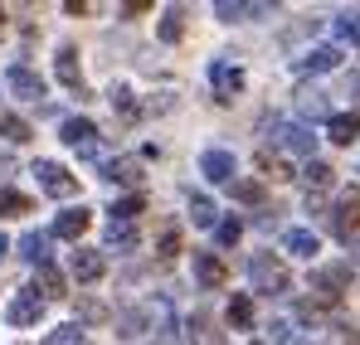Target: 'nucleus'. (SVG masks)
<instances>
[{
  "label": "nucleus",
  "instance_id": "5701e85b",
  "mask_svg": "<svg viewBox=\"0 0 360 345\" xmlns=\"http://www.w3.org/2000/svg\"><path fill=\"white\" fill-rule=\"evenodd\" d=\"M190 219H195L200 229H210V224H214V200H210V195H190Z\"/></svg>",
  "mask_w": 360,
  "mask_h": 345
},
{
  "label": "nucleus",
  "instance_id": "412c9836",
  "mask_svg": "<svg viewBox=\"0 0 360 345\" xmlns=\"http://www.w3.org/2000/svg\"><path fill=\"white\" fill-rule=\"evenodd\" d=\"M108 248L131 253V248H136V229H131V224H108Z\"/></svg>",
  "mask_w": 360,
  "mask_h": 345
},
{
  "label": "nucleus",
  "instance_id": "39448f33",
  "mask_svg": "<svg viewBox=\"0 0 360 345\" xmlns=\"http://www.w3.org/2000/svg\"><path fill=\"white\" fill-rule=\"evenodd\" d=\"M63 141L78 151V156H98V126L88 117H68L63 122Z\"/></svg>",
  "mask_w": 360,
  "mask_h": 345
},
{
  "label": "nucleus",
  "instance_id": "2f4dec72",
  "mask_svg": "<svg viewBox=\"0 0 360 345\" xmlns=\"http://www.w3.org/2000/svg\"><path fill=\"white\" fill-rule=\"evenodd\" d=\"M234 200H243V204H258V200H263V185H258V180H234Z\"/></svg>",
  "mask_w": 360,
  "mask_h": 345
},
{
  "label": "nucleus",
  "instance_id": "7ed1b4c3",
  "mask_svg": "<svg viewBox=\"0 0 360 345\" xmlns=\"http://www.w3.org/2000/svg\"><path fill=\"white\" fill-rule=\"evenodd\" d=\"M34 175H39V190H44V195H54V200H68V195L78 190V180L63 171L59 161H34Z\"/></svg>",
  "mask_w": 360,
  "mask_h": 345
},
{
  "label": "nucleus",
  "instance_id": "ddd939ff",
  "mask_svg": "<svg viewBox=\"0 0 360 345\" xmlns=\"http://www.w3.org/2000/svg\"><path fill=\"white\" fill-rule=\"evenodd\" d=\"M88 224H93V214H88L83 204H78V209H63L59 219H54V238H73V243H78Z\"/></svg>",
  "mask_w": 360,
  "mask_h": 345
},
{
  "label": "nucleus",
  "instance_id": "9b49d317",
  "mask_svg": "<svg viewBox=\"0 0 360 345\" xmlns=\"http://www.w3.org/2000/svg\"><path fill=\"white\" fill-rule=\"evenodd\" d=\"M200 175L214 185H234V156L229 151H205L200 156Z\"/></svg>",
  "mask_w": 360,
  "mask_h": 345
},
{
  "label": "nucleus",
  "instance_id": "aec40b11",
  "mask_svg": "<svg viewBox=\"0 0 360 345\" xmlns=\"http://www.w3.org/2000/svg\"><path fill=\"white\" fill-rule=\"evenodd\" d=\"M316 248H321V243H316V233H311V229H292V233H288V253H297V258H311Z\"/></svg>",
  "mask_w": 360,
  "mask_h": 345
},
{
  "label": "nucleus",
  "instance_id": "7c9ffc66",
  "mask_svg": "<svg viewBox=\"0 0 360 345\" xmlns=\"http://www.w3.org/2000/svg\"><path fill=\"white\" fill-rule=\"evenodd\" d=\"M108 103H112V112H122V117H136V103H131V88H112V93H108Z\"/></svg>",
  "mask_w": 360,
  "mask_h": 345
},
{
  "label": "nucleus",
  "instance_id": "423d86ee",
  "mask_svg": "<svg viewBox=\"0 0 360 345\" xmlns=\"http://www.w3.org/2000/svg\"><path fill=\"white\" fill-rule=\"evenodd\" d=\"M5 83H10V93L25 98V103H39V98H44V78H39L34 68H25V63H15V68L5 73Z\"/></svg>",
  "mask_w": 360,
  "mask_h": 345
},
{
  "label": "nucleus",
  "instance_id": "cd10ccee",
  "mask_svg": "<svg viewBox=\"0 0 360 345\" xmlns=\"http://www.w3.org/2000/svg\"><path fill=\"white\" fill-rule=\"evenodd\" d=\"M336 34L351 39V44H360V10H341V15H336Z\"/></svg>",
  "mask_w": 360,
  "mask_h": 345
},
{
  "label": "nucleus",
  "instance_id": "e433bc0d",
  "mask_svg": "<svg viewBox=\"0 0 360 345\" xmlns=\"http://www.w3.org/2000/svg\"><path fill=\"white\" fill-rule=\"evenodd\" d=\"M156 248H161V258H176V253H180V229H166Z\"/></svg>",
  "mask_w": 360,
  "mask_h": 345
},
{
  "label": "nucleus",
  "instance_id": "4c0bfd02",
  "mask_svg": "<svg viewBox=\"0 0 360 345\" xmlns=\"http://www.w3.org/2000/svg\"><path fill=\"white\" fill-rule=\"evenodd\" d=\"M258 166H263V171L273 175V180H288V166H283V161H278V156H268V151H263V156H258Z\"/></svg>",
  "mask_w": 360,
  "mask_h": 345
},
{
  "label": "nucleus",
  "instance_id": "58836bf2",
  "mask_svg": "<svg viewBox=\"0 0 360 345\" xmlns=\"http://www.w3.org/2000/svg\"><path fill=\"white\" fill-rule=\"evenodd\" d=\"M78 311H83V321H103V316H108L98 301H78Z\"/></svg>",
  "mask_w": 360,
  "mask_h": 345
},
{
  "label": "nucleus",
  "instance_id": "a211bd4d",
  "mask_svg": "<svg viewBox=\"0 0 360 345\" xmlns=\"http://www.w3.org/2000/svg\"><path fill=\"white\" fill-rule=\"evenodd\" d=\"M273 5H243V0H219L214 5V15L219 20H248V15H268Z\"/></svg>",
  "mask_w": 360,
  "mask_h": 345
},
{
  "label": "nucleus",
  "instance_id": "c9c22d12",
  "mask_svg": "<svg viewBox=\"0 0 360 345\" xmlns=\"http://www.w3.org/2000/svg\"><path fill=\"white\" fill-rule=\"evenodd\" d=\"M239 233H243V224H239V219H224V224L214 229V238H219V243H239Z\"/></svg>",
  "mask_w": 360,
  "mask_h": 345
},
{
  "label": "nucleus",
  "instance_id": "9d476101",
  "mask_svg": "<svg viewBox=\"0 0 360 345\" xmlns=\"http://www.w3.org/2000/svg\"><path fill=\"white\" fill-rule=\"evenodd\" d=\"M210 83H214V98L219 103H234V93H243V73L234 63H214L210 68Z\"/></svg>",
  "mask_w": 360,
  "mask_h": 345
},
{
  "label": "nucleus",
  "instance_id": "6e6552de",
  "mask_svg": "<svg viewBox=\"0 0 360 345\" xmlns=\"http://www.w3.org/2000/svg\"><path fill=\"white\" fill-rule=\"evenodd\" d=\"M68 268H73V278H78V282H98V278H103V268H108V258H103V248H73Z\"/></svg>",
  "mask_w": 360,
  "mask_h": 345
},
{
  "label": "nucleus",
  "instance_id": "c756f323",
  "mask_svg": "<svg viewBox=\"0 0 360 345\" xmlns=\"http://www.w3.org/2000/svg\"><path fill=\"white\" fill-rule=\"evenodd\" d=\"M34 204L20 195V190H0V214H30Z\"/></svg>",
  "mask_w": 360,
  "mask_h": 345
},
{
  "label": "nucleus",
  "instance_id": "72a5a7b5",
  "mask_svg": "<svg viewBox=\"0 0 360 345\" xmlns=\"http://www.w3.org/2000/svg\"><path fill=\"white\" fill-rule=\"evenodd\" d=\"M331 108H326V98L321 93H302V117H326Z\"/></svg>",
  "mask_w": 360,
  "mask_h": 345
},
{
  "label": "nucleus",
  "instance_id": "f257e3e1",
  "mask_svg": "<svg viewBox=\"0 0 360 345\" xmlns=\"http://www.w3.org/2000/svg\"><path fill=\"white\" fill-rule=\"evenodd\" d=\"M248 282L253 292H268V297H278V292H288V268H283V258H273V253H253L248 258Z\"/></svg>",
  "mask_w": 360,
  "mask_h": 345
},
{
  "label": "nucleus",
  "instance_id": "c85d7f7f",
  "mask_svg": "<svg viewBox=\"0 0 360 345\" xmlns=\"http://www.w3.org/2000/svg\"><path fill=\"white\" fill-rule=\"evenodd\" d=\"M331 166H321V161H311V166H307V171H302V180H307V190H326V185H331Z\"/></svg>",
  "mask_w": 360,
  "mask_h": 345
},
{
  "label": "nucleus",
  "instance_id": "473e14b6",
  "mask_svg": "<svg viewBox=\"0 0 360 345\" xmlns=\"http://www.w3.org/2000/svg\"><path fill=\"white\" fill-rule=\"evenodd\" d=\"M44 345H88V341H83L78 326H59V331H49V341H44Z\"/></svg>",
  "mask_w": 360,
  "mask_h": 345
},
{
  "label": "nucleus",
  "instance_id": "dca6fc26",
  "mask_svg": "<svg viewBox=\"0 0 360 345\" xmlns=\"http://www.w3.org/2000/svg\"><path fill=\"white\" fill-rule=\"evenodd\" d=\"M20 258H30V263H34V268H49V238H44V233H25V238H20Z\"/></svg>",
  "mask_w": 360,
  "mask_h": 345
},
{
  "label": "nucleus",
  "instance_id": "4be33fe9",
  "mask_svg": "<svg viewBox=\"0 0 360 345\" xmlns=\"http://www.w3.org/2000/svg\"><path fill=\"white\" fill-rule=\"evenodd\" d=\"M190 341H195V345H224L210 316H195V321H190Z\"/></svg>",
  "mask_w": 360,
  "mask_h": 345
},
{
  "label": "nucleus",
  "instance_id": "393cba45",
  "mask_svg": "<svg viewBox=\"0 0 360 345\" xmlns=\"http://www.w3.org/2000/svg\"><path fill=\"white\" fill-rule=\"evenodd\" d=\"M141 209H146V204H141V195H127V200H117V204H112V224H131Z\"/></svg>",
  "mask_w": 360,
  "mask_h": 345
},
{
  "label": "nucleus",
  "instance_id": "4468645a",
  "mask_svg": "<svg viewBox=\"0 0 360 345\" xmlns=\"http://www.w3.org/2000/svg\"><path fill=\"white\" fill-rule=\"evenodd\" d=\"M326 136H331L336 146H351V141L360 136V117H356V112H341V117H331V122H326Z\"/></svg>",
  "mask_w": 360,
  "mask_h": 345
},
{
  "label": "nucleus",
  "instance_id": "f3484780",
  "mask_svg": "<svg viewBox=\"0 0 360 345\" xmlns=\"http://www.w3.org/2000/svg\"><path fill=\"white\" fill-rule=\"evenodd\" d=\"M0 136H5V141H15V146H25V141H30L34 131H30V122H25V117L0 112Z\"/></svg>",
  "mask_w": 360,
  "mask_h": 345
},
{
  "label": "nucleus",
  "instance_id": "6ab92c4d",
  "mask_svg": "<svg viewBox=\"0 0 360 345\" xmlns=\"http://www.w3.org/2000/svg\"><path fill=\"white\" fill-rule=\"evenodd\" d=\"M156 34H161V44H180V34H185V10H166Z\"/></svg>",
  "mask_w": 360,
  "mask_h": 345
},
{
  "label": "nucleus",
  "instance_id": "79ce46f5",
  "mask_svg": "<svg viewBox=\"0 0 360 345\" xmlns=\"http://www.w3.org/2000/svg\"><path fill=\"white\" fill-rule=\"evenodd\" d=\"M0 34H5V10H0Z\"/></svg>",
  "mask_w": 360,
  "mask_h": 345
},
{
  "label": "nucleus",
  "instance_id": "bb28decb",
  "mask_svg": "<svg viewBox=\"0 0 360 345\" xmlns=\"http://www.w3.org/2000/svg\"><path fill=\"white\" fill-rule=\"evenodd\" d=\"M229 326H239V331L253 326V301H248V297H234V301H229Z\"/></svg>",
  "mask_w": 360,
  "mask_h": 345
},
{
  "label": "nucleus",
  "instance_id": "f704fd0d",
  "mask_svg": "<svg viewBox=\"0 0 360 345\" xmlns=\"http://www.w3.org/2000/svg\"><path fill=\"white\" fill-rule=\"evenodd\" d=\"M302 336H297V326L292 321H273V345H297Z\"/></svg>",
  "mask_w": 360,
  "mask_h": 345
},
{
  "label": "nucleus",
  "instance_id": "ea45409f",
  "mask_svg": "<svg viewBox=\"0 0 360 345\" xmlns=\"http://www.w3.org/2000/svg\"><path fill=\"white\" fill-rule=\"evenodd\" d=\"M15 171V161H10V156H0V175H10Z\"/></svg>",
  "mask_w": 360,
  "mask_h": 345
},
{
  "label": "nucleus",
  "instance_id": "f03ea898",
  "mask_svg": "<svg viewBox=\"0 0 360 345\" xmlns=\"http://www.w3.org/2000/svg\"><path fill=\"white\" fill-rule=\"evenodd\" d=\"M39 311H44V297H39L34 287H20L15 297H10V306H5V321H10V326H34Z\"/></svg>",
  "mask_w": 360,
  "mask_h": 345
},
{
  "label": "nucleus",
  "instance_id": "1a4fd4ad",
  "mask_svg": "<svg viewBox=\"0 0 360 345\" xmlns=\"http://www.w3.org/2000/svg\"><path fill=\"white\" fill-rule=\"evenodd\" d=\"M224 278H229V268H224V258L219 253H195V282L200 287H224Z\"/></svg>",
  "mask_w": 360,
  "mask_h": 345
},
{
  "label": "nucleus",
  "instance_id": "2eb2a0df",
  "mask_svg": "<svg viewBox=\"0 0 360 345\" xmlns=\"http://www.w3.org/2000/svg\"><path fill=\"white\" fill-rule=\"evenodd\" d=\"M54 68H59L63 88H83V68H78V49H73V44H63V49H59V63H54Z\"/></svg>",
  "mask_w": 360,
  "mask_h": 345
},
{
  "label": "nucleus",
  "instance_id": "a878e982",
  "mask_svg": "<svg viewBox=\"0 0 360 345\" xmlns=\"http://www.w3.org/2000/svg\"><path fill=\"white\" fill-rule=\"evenodd\" d=\"M103 175H108V180H117V185H136V180H141V166H136V161H112Z\"/></svg>",
  "mask_w": 360,
  "mask_h": 345
},
{
  "label": "nucleus",
  "instance_id": "b1692460",
  "mask_svg": "<svg viewBox=\"0 0 360 345\" xmlns=\"http://www.w3.org/2000/svg\"><path fill=\"white\" fill-rule=\"evenodd\" d=\"M34 292H44V301H54V297H63V278L54 273V268H39V278H34Z\"/></svg>",
  "mask_w": 360,
  "mask_h": 345
},
{
  "label": "nucleus",
  "instance_id": "0eeeda50",
  "mask_svg": "<svg viewBox=\"0 0 360 345\" xmlns=\"http://www.w3.org/2000/svg\"><path fill=\"white\" fill-rule=\"evenodd\" d=\"M273 131H278V146L283 151H297V156H311L316 151V136L307 126H297V122H273Z\"/></svg>",
  "mask_w": 360,
  "mask_h": 345
},
{
  "label": "nucleus",
  "instance_id": "a19ab883",
  "mask_svg": "<svg viewBox=\"0 0 360 345\" xmlns=\"http://www.w3.org/2000/svg\"><path fill=\"white\" fill-rule=\"evenodd\" d=\"M5 253H10V238H5V233H0V258H5Z\"/></svg>",
  "mask_w": 360,
  "mask_h": 345
},
{
  "label": "nucleus",
  "instance_id": "20e7f679",
  "mask_svg": "<svg viewBox=\"0 0 360 345\" xmlns=\"http://www.w3.org/2000/svg\"><path fill=\"white\" fill-rule=\"evenodd\" d=\"M356 229H360V190H346L336 200V209H331V233L336 238H351Z\"/></svg>",
  "mask_w": 360,
  "mask_h": 345
},
{
  "label": "nucleus",
  "instance_id": "f8f14e48",
  "mask_svg": "<svg viewBox=\"0 0 360 345\" xmlns=\"http://www.w3.org/2000/svg\"><path fill=\"white\" fill-rule=\"evenodd\" d=\"M341 63V49L336 44H316V49H307V54L297 58L302 73H326V68H336Z\"/></svg>",
  "mask_w": 360,
  "mask_h": 345
}]
</instances>
